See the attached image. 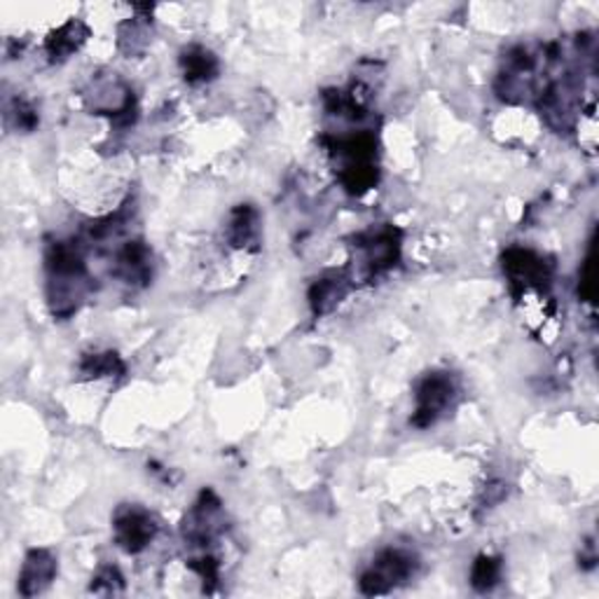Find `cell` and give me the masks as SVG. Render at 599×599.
<instances>
[{
  "label": "cell",
  "mask_w": 599,
  "mask_h": 599,
  "mask_svg": "<svg viewBox=\"0 0 599 599\" xmlns=\"http://www.w3.org/2000/svg\"><path fill=\"white\" fill-rule=\"evenodd\" d=\"M505 497V484L503 482H490L482 494V509H492L494 503H499Z\"/></svg>",
  "instance_id": "603a6c76"
},
{
  "label": "cell",
  "mask_w": 599,
  "mask_h": 599,
  "mask_svg": "<svg viewBox=\"0 0 599 599\" xmlns=\"http://www.w3.org/2000/svg\"><path fill=\"white\" fill-rule=\"evenodd\" d=\"M56 574H59V559H56V555L50 548H31L24 555L17 590L26 599L43 595L54 584Z\"/></svg>",
  "instance_id": "30bf717a"
},
{
  "label": "cell",
  "mask_w": 599,
  "mask_h": 599,
  "mask_svg": "<svg viewBox=\"0 0 599 599\" xmlns=\"http://www.w3.org/2000/svg\"><path fill=\"white\" fill-rule=\"evenodd\" d=\"M225 530H228V520H225L220 497L214 490H202L193 503V509L183 518V541L190 548L206 553V548L214 541H218Z\"/></svg>",
  "instance_id": "ba28073f"
},
{
  "label": "cell",
  "mask_w": 599,
  "mask_h": 599,
  "mask_svg": "<svg viewBox=\"0 0 599 599\" xmlns=\"http://www.w3.org/2000/svg\"><path fill=\"white\" fill-rule=\"evenodd\" d=\"M501 268L518 300L530 293H546L553 281V262L532 249H509L501 255Z\"/></svg>",
  "instance_id": "52a82bcc"
},
{
  "label": "cell",
  "mask_w": 599,
  "mask_h": 599,
  "mask_svg": "<svg viewBox=\"0 0 599 599\" xmlns=\"http://www.w3.org/2000/svg\"><path fill=\"white\" fill-rule=\"evenodd\" d=\"M351 241V249L356 253V268H359L353 281H374L389 274L401 262L403 232L396 225H370L368 230L359 232Z\"/></svg>",
  "instance_id": "3957f363"
},
{
  "label": "cell",
  "mask_w": 599,
  "mask_h": 599,
  "mask_svg": "<svg viewBox=\"0 0 599 599\" xmlns=\"http://www.w3.org/2000/svg\"><path fill=\"white\" fill-rule=\"evenodd\" d=\"M178 68L183 80L190 87H202L214 83L220 75V59L204 45H187L178 54Z\"/></svg>",
  "instance_id": "9a60e30c"
},
{
  "label": "cell",
  "mask_w": 599,
  "mask_h": 599,
  "mask_svg": "<svg viewBox=\"0 0 599 599\" xmlns=\"http://www.w3.org/2000/svg\"><path fill=\"white\" fill-rule=\"evenodd\" d=\"M94 281L78 241L52 239L45 247V293L54 318H68L80 309Z\"/></svg>",
  "instance_id": "6da1fadb"
},
{
  "label": "cell",
  "mask_w": 599,
  "mask_h": 599,
  "mask_svg": "<svg viewBox=\"0 0 599 599\" xmlns=\"http://www.w3.org/2000/svg\"><path fill=\"white\" fill-rule=\"evenodd\" d=\"M578 295L584 297V303H595V247H592V241H590L588 255L584 260V270H580Z\"/></svg>",
  "instance_id": "7402d4cb"
},
{
  "label": "cell",
  "mask_w": 599,
  "mask_h": 599,
  "mask_svg": "<svg viewBox=\"0 0 599 599\" xmlns=\"http://www.w3.org/2000/svg\"><path fill=\"white\" fill-rule=\"evenodd\" d=\"M420 565L422 562L415 551L389 546L374 555V559L363 569L359 578V590L366 597L389 595L391 590H396L415 578Z\"/></svg>",
  "instance_id": "8992f818"
},
{
  "label": "cell",
  "mask_w": 599,
  "mask_h": 599,
  "mask_svg": "<svg viewBox=\"0 0 599 599\" xmlns=\"http://www.w3.org/2000/svg\"><path fill=\"white\" fill-rule=\"evenodd\" d=\"M461 382L449 370H431L415 384V410L410 424L415 428H431L443 422L459 405Z\"/></svg>",
  "instance_id": "5b68a950"
},
{
  "label": "cell",
  "mask_w": 599,
  "mask_h": 599,
  "mask_svg": "<svg viewBox=\"0 0 599 599\" xmlns=\"http://www.w3.org/2000/svg\"><path fill=\"white\" fill-rule=\"evenodd\" d=\"M153 251L143 239H131L116 253V274L122 284L131 288H145L153 281Z\"/></svg>",
  "instance_id": "7c38bea8"
},
{
  "label": "cell",
  "mask_w": 599,
  "mask_h": 599,
  "mask_svg": "<svg viewBox=\"0 0 599 599\" xmlns=\"http://www.w3.org/2000/svg\"><path fill=\"white\" fill-rule=\"evenodd\" d=\"M262 218L253 204H239L230 211L225 225V243L235 251H258Z\"/></svg>",
  "instance_id": "4fadbf2b"
},
{
  "label": "cell",
  "mask_w": 599,
  "mask_h": 599,
  "mask_svg": "<svg viewBox=\"0 0 599 599\" xmlns=\"http://www.w3.org/2000/svg\"><path fill=\"white\" fill-rule=\"evenodd\" d=\"M187 567H190L202 578L204 592L211 595V592L218 590V584H220V559L216 555H211L209 551L199 553L197 557L187 559Z\"/></svg>",
  "instance_id": "44dd1931"
},
{
  "label": "cell",
  "mask_w": 599,
  "mask_h": 599,
  "mask_svg": "<svg viewBox=\"0 0 599 599\" xmlns=\"http://www.w3.org/2000/svg\"><path fill=\"white\" fill-rule=\"evenodd\" d=\"M356 281L349 270H328L307 291V303L314 318H322L337 309V305L353 291Z\"/></svg>",
  "instance_id": "8fae6325"
},
{
  "label": "cell",
  "mask_w": 599,
  "mask_h": 599,
  "mask_svg": "<svg viewBox=\"0 0 599 599\" xmlns=\"http://www.w3.org/2000/svg\"><path fill=\"white\" fill-rule=\"evenodd\" d=\"M83 99L94 116L108 118L116 129H127L139 118L134 89H131L118 73L110 70L94 73Z\"/></svg>",
  "instance_id": "277c9868"
},
{
  "label": "cell",
  "mask_w": 599,
  "mask_h": 599,
  "mask_svg": "<svg viewBox=\"0 0 599 599\" xmlns=\"http://www.w3.org/2000/svg\"><path fill=\"white\" fill-rule=\"evenodd\" d=\"M6 122L14 124L19 131H24V134H31V131H35V127L41 124V112H37L31 99L14 97L6 106Z\"/></svg>",
  "instance_id": "d6986e66"
},
{
  "label": "cell",
  "mask_w": 599,
  "mask_h": 599,
  "mask_svg": "<svg viewBox=\"0 0 599 599\" xmlns=\"http://www.w3.org/2000/svg\"><path fill=\"white\" fill-rule=\"evenodd\" d=\"M78 372L83 380H120L127 374V363L118 351H89L80 359Z\"/></svg>",
  "instance_id": "2e32d148"
},
{
  "label": "cell",
  "mask_w": 599,
  "mask_h": 599,
  "mask_svg": "<svg viewBox=\"0 0 599 599\" xmlns=\"http://www.w3.org/2000/svg\"><path fill=\"white\" fill-rule=\"evenodd\" d=\"M578 559H580L578 565H580V569H584V571H592L597 567V551H595V543L592 541L586 543V548H584V553H580Z\"/></svg>",
  "instance_id": "cb8c5ba5"
},
{
  "label": "cell",
  "mask_w": 599,
  "mask_h": 599,
  "mask_svg": "<svg viewBox=\"0 0 599 599\" xmlns=\"http://www.w3.org/2000/svg\"><path fill=\"white\" fill-rule=\"evenodd\" d=\"M503 578V559L499 555L482 553L473 559L471 588L476 592H492Z\"/></svg>",
  "instance_id": "e0dca14e"
},
{
  "label": "cell",
  "mask_w": 599,
  "mask_h": 599,
  "mask_svg": "<svg viewBox=\"0 0 599 599\" xmlns=\"http://www.w3.org/2000/svg\"><path fill=\"white\" fill-rule=\"evenodd\" d=\"M91 29L83 22V19H68V22L59 29H54L47 37H45V54L50 64H64L68 62L70 56L78 54L85 43L89 41Z\"/></svg>",
  "instance_id": "5bb4252c"
},
{
  "label": "cell",
  "mask_w": 599,
  "mask_h": 599,
  "mask_svg": "<svg viewBox=\"0 0 599 599\" xmlns=\"http://www.w3.org/2000/svg\"><path fill=\"white\" fill-rule=\"evenodd\" d=\"M322 143L335 164L337 181L349 195L361 197L380 183V141L374 129L347 131V134L328 131Z\"/></svg>",
  "instance_id": "7a4b0ae2"
},
{
  "label": "cell",
  "mask_w": 599,
  "mask_h": 599,
  "mask_svg": "<svg viewBox=\"0 0 599 599\" xmlns=\"http://www.w3.org/2000/svg\"><path fill=\"white\" fill-rule=\"evenodd\" d=\"M150 43V17H137L120 24L118 29V47L127 56H139L145 52Z\"/></svg>",
  "instance_id": "ac0fdd59"
},
{
  "label": "cell",
  "mask_w": 599,
  "mask_h": 599,
  "mask_svg": "<svg viewBox=\"0 0 599 599\" xmlns=\"http://www.w3.org/2000/svg\"><path fill=\"white\" fill-rule=\"evenodd\" d=\"M124 590H127V580L122 571L112 565L99 567V571L94 574L89 584V592L101 595V597H118V595H124Z\"/></svg>",
  "instance_id": "ffe728a7"
},
{
  "label": "cell",
  "mask_w": 599,
  "mask_h": 599,
  "mask_svg": "<svg viewBox=\"0 0 599 599\" xmlns=\"http://www.w3.org/2000/svg\"><path fill=\"white\" fill-rule=\"evenodd\" d=\"M160 524L155 515L139 503H122L112 513V538L127 555L143 553L155 541Z\"/></svg>",
  "instance_id": "9c48e42d"
}]
</instances>
